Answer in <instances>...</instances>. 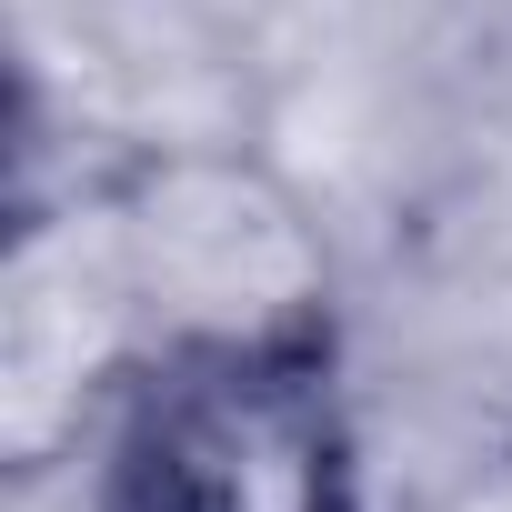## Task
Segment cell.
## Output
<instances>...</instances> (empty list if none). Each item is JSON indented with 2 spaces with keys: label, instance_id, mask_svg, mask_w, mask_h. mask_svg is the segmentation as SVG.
Segmentation results:
<instances>
[{
  "label": "cell",
  "instance_id": "1",
  "mask_svg": "<svg viewBox=\"0 0 512 512\" xmlns=\"http://www.w3.org/2000/svg\"><path fill=\"white\" fill-rule=\"evenodd\" d=\"M81 512H372L352 332L322 282L151 332L91 422Z\"/></svg>",
  "mask_w": 512,
  "mask_h": 512
}]
</instances>
